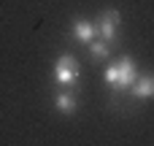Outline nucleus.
Here are the masks:
<instances>
[{"label": "nucleus", "mask_w": 154, "mask_h": 146, "mask_svg": "<svg viewBox=\"0 0 154 146\" xmlns=\"http://www.w3.org/2000/svg\"><path fill=\"white\" fill-rule=\"evenodd\" d=\"M135 100H152L154 98V73H138L135 76V81H133V87L127 89Z\"/></svg>", "instance_id": "39448f33"}, {"label": "nucleus", "mask_w": 154, "mask_h": 146, "mask_svg": "<svg viewBox=\"0 0 154 146\" xmlns=\"http://www.w3.org/2000/svg\"><path fill=\"white\" fill-rule=\"evenodd\" d=\"M135 76H138L135 60L127 57V54H122V57H116L114 62H108V68H106V73H103V81H106L108 87H114L116 92H127V89L133 87Z\"/></svg>", "instance_id": "f257e3e1"}, {"label": "nucleus", "mask_w": 154, "mask_h": 146, "mask_svg": "<svg viewBox=\"0 0 154 146\" xmlns=\"http://www.w3.org/2000/svg\"><path fill=\"white\" fill-rule=\"evenodd\" d=\"M54 111L62 114V116H73V114L79 111V95H76L70 87L60 89V92L54 95Z\"/></svg>", "instance_id": "20e7f679"}, {"label": "nucleus", "mask_w": 154, "mask_h": 146, "mask_svg": "<svg viewBox=\"0 0 154 146\" xmlns=\"http://www.w3.org/2000/svg\"><path fill=\"white\" fill-rule=\"evenodd\" d=\"M119 24H122V14H119V8H106V11H100V14H97V19H95L97 38H103V41L114 43V41H116V35H119Z\"/></svg>", "instance_id": "f03ea898"}, {"label": "nucleus", "mask_w": 154, "mask_h": 146, "mask_svg": "<svg viewBox=\"0 0 154 146\" xmlns=\"http://www.w3.org/2000/svg\"><path fill=\"white\" fill-rule=\"evenodd\" d=\"M70 38L87 46L89 41L97 38V27H95V22H89V19H76V22L70 24Z\"/></svg>", "instance_id": "423d86ee"}, {"label": "nucleus", "mask_w": 154, "mask_h": 146, "mask_svg": "<svg viewBox=\"0 0 154 146\" xmlns=\"http://www.w3.org/2000/svg\"><path fill=\"white\" fill-rule=\"evenodd\" d=\"M87 46H89L92 60H97V62H103V60H108V57H111V43H108V41H103V38H95V41H89Z\"/></svg>", "instance_id": "0eeeda50"}, {"label": "nucleus", "mask_w": 154, "mask_h": 146, "mask_svg": "<svg viewBox=\"0 0 154 146\" xmlns=\"http://www.w3.org/2000/svg\"><path fill=\"white\" fill-rule=\"evenodd\" d=\"M81 76V65L73 54H62L57 62H54V81L62 84V87H73Z\"/></svg>", "instance_id": "7ed1b4c3"}]
</instances>
